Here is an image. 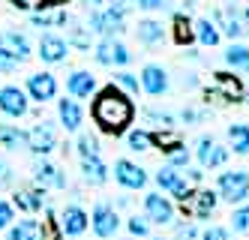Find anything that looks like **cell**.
Here are the masks:
<instances>
[{"label":"cell","mask_w":249,"mask_h":240,"mask_svg":"<svg viewBox=\"0 0 249 240\" xmlns=\"http://www.w3.org/2000/svg\"><path fill=\"white\" fill-rule=\"evenodd\" d=\"M90 114H93V120H96V126L102 129V132L120 135V132H126V129H129V123L135 117V105H132V99L123 93V90H117L114 84H108V87H102L99 93H96Z\"/></svg>","instance_id":"obj_1"},{"label":"cell","mask_w":249,"mask_h":240,"mask_svg":"<svg viewBox=\"0 0 249 240\" xmlns=\"http://www.w3.org/2000/svg\"><path fill=\"white\" fill-rule=\"evenodd\" d=\"M246 93V87L237 75H231V72H213V81L210 87H204V99L207 105H225V102H240Z\"/></svg>","instance_id":"obj_2"},{"label":"cell","mask_w":249,"mask_h":240,"mask_svg":"<svg viewBox=\"0 0 249 240\" xmlns=\"http://www.w3.org/2000/svg\"><path fill=\"white\" fill-rule=\"evenodd\" d=\"M216 195L228 204H243L249 198V171L246 168H231L216 177Z\"/></svg>","instance_id":"obj_3"},{"label":"cell","mask_w":249,"mask_h":240,"mask_svg":"<svg viewBox=\"0 0 249 240\" xmlns=\"http://www.w3.org/2000/svg\"><path fill=\"white\" fill-rule=\"evenodd\" d=\"M27 150L33 156H39L45 159L51 150H57V129L51 120H39L36 126H30L27 129Z\"/></svg>","instance_id":"obj_4"},{"label":"cell","mask_w":249,"mask_h":240,"mask_svg":"<svg viewBox=\"0 0 249 240\" xmlns=\"http://www.w3.org/2000/svg\"><path fill=\"white\" fill-rule=\"evenodd\" d=\"M153 180H156V186H159V189L168 192L174 201H180V204L192 195V186L186 183V177L177 171V168H171V165H162V168L153 174Z\"/></svg>","instance_id":"obj_5"},{"label":"cell","mask_w":249,"mask_h":240,"mask_svg":"<svg viewBox=\"0 0 249 240\" xmlns=\"http://www.w3.org/2000/svg\"><path fill=\"white\" fill-rule=\"evenodd\" d=\"M210 21L216 24V30H219V33L231 36V39H243V36H249V24L243 21L240 9H234V3L225 6V9H216V12L210 15Z\"/></svg>","instance_id":"obj_6"},{"label":"cell","mask_w":249,"mask_h":240,"mask_svg":"<svg viewBox=\"0 0 249 240\" xmlns=\"http://www.w3.org/2000/svg\"><path fill=\"white\" fill-rule=\"evenodd\" d=\"M90 228H93V234L102 237V240L114 237L117 228H120V216H117L114 204H108V201H99V204L93 207V213H90Z\"/></svg>","instance_id":"obj_7"},{"label":"cell","mask_w":249,"mask_h":240,"mask_svg":"<svg viewBox=\"0 0 249 240\" xmlns=\"http://www.w3.org/2000/svg\"><path fill=\"white\" fill-rule=\"evenodd\" d=\"M195 156H198L201 168H222L228 162V147H222L213 135H201L195 144Z\"/></svg>","instance_id":"obj_8"},{"label":"cell","mask_w":249,"mask_h":240,"mask_svg":"<svg viewBox=\"0 0 249 240\" xmlns=\"http://www.w3.org/2000/svg\"><path fill=\"white\" fill-rule=\"evenodd\" d=\"M123 21H126V18L114 15L111 9H93L90 21H87V30L102 36V39H114L117 33H123Z\"/></svg>","instance_id":"obj_9"},{"label":"cell","mask_w":249,"mask_h":240,"mask_svg":"<svg viewBox=\"0 0 249 240\" xmlns=\"http://www.w3.org/2000/svg\"><path fill=\"white\" fill-rule=\"evenodd\" d=\"M144 219L156 225H171L174 222V204L162 192H147L144 195Z\"/></svg>","instance_id":"obj_10"},{"label":"cell","mask_w":249,"mask_h":240,"mask_svg":"<svg viewBox=\"0 0 249 240\" xmlns=\"http://www.w3.org/2000/svg\"><path fill=\"white\" fill-rule=\"evenodd\" d=\"M27 99L33 102H48L57 96V78L51 75V72H33V75H27V87H24Z\"/></svg>","instance_id":"obj_11"},{"label":"cell","mask_w":249,"mask_h":240,"mask_svg":"<svg viewBox=\"0 0 249 240\" xmlns=\"http://www.w3.org/2000/svg\"><path fill=\"white\" fill-rule=\"evenodd\" d=\"M216 204H219L216 189H195L183 201V210H186V216H195V219H210L213 210H216Z\"/></svg>","instance_id":"obj_12"},{"label":"cell","mask_w":249,"mask_h":240,"mask_svg":"<svg viewBox=\"0 0 249 240\" xmlns=\"http://www.w3.org/2000/svg\"><path fill=\"white\" fill-rule=\"evenodd\" d=\"M0 111L9 117H24L30 111V99L18 84H6L0 87Z\"/></svg>","instance_id":"obj_13"},{"label":"cell","mask_w":249,"mask_h":240,"mask_svg":"<svg viewBox=\"0 0 249 240\" xmlns=\"http://www.w3.org/2000/svg\"><path fill=\"white\" fill-rule=\"evenodd\" d=\"M57 225H60L63 237H81L87 231V225H90V216H87V210H81L78 204H69V207L60 210Z\"/></svg>","instance_id":"obj_14"},{"label":"cell","mask_w":249,"mask_h":240,"mask_svg":"<svg viewBox=\"0 0 249 240\" xmlns=\"http://www.w3.org/2000/svg\"><path fill=\"white\" fill-rule=\"evenodd\" d=\"M114 180L123 189H144L147 186V171L141 165L129 162V159H117L114 162Z\"/></svg>","instance_id":"obj_15"},{"label":"cell","mask_w":249,"mask_h":240,"mask_svg":"<svg viewBox=\"0 0 249 240\" xmlns=\"http://www.w3.org/2000/svg\"><path fill=\"white\" fill-rule=\"evenodd\" d=\"M138 84H141V90H144L147 96H165V93H168V87H171L168 72H165L162 66H156V63H150V66L141 69Z\"/></svg>","instance_id":"obj_16"},{"label":"cell","mask_w":249,"mask_h":240,"mask_svg":"<svg viewBox=\"0 0 249 240\" xmlns=\"http://www.w3.org/2000/svg\"><path fill=\"white\" fill-rule=\"evenodd\" d=\"M33 180L42 189H66V174L60 171V165L48 162V159H36L33 165Z\"/></svg>","instance_id":"obj_17"},{"label":"cell","mask_w":249,"mask_h":240,"mask_svg":"<svg viewBox=\"0 0 249 240\" xmlns=\"http://www.w3.org/2000/svg\"><path fill=\"white\" fill-rule=\"evenodd\" d=\"M12 207H18L24 213H39V210L48 207V195H45L42 186H24L12 195Z\"/></svg>","instance_id":"obj_18"},{"label":"cell","mask_w":249,"mask_h":240,"mask_svg":"<svg viewBox=\"0 0 249 240\" xmlns=\"http://www.w3.org/2000/svg\"><path fill=\"white\" fill-rule=\"evenodd\" d=\"M39 57H42V63H63L66 60V54H69V45H66V39L63 36H57V33H45L42 39H39Z\"/></svg>","instance_id":"obj_19"},{"label":"cell","mask_w":249,"mask_h":240,"mask_svg":"<svg viewBox=\"0 0 249 240\" xmlns=\"http://www.w3.org/2000/svg\"><path fill=\"white\" fill-rule=\"evenodd\" d=\"M0 48L9 51L18 63H24L30 54H33L30 51V39H27L24 33H18V30H3V33H0Z\"/></svg>","instance_id":"obj_20"},{"label":"cell","mask_w":249,"mask_h":240,"mask_svg":"<svg viewBox=\"0 0 249 240\" xmlns=\"http://www.w3.org/2000/svg\"><path fill=\"white\" fill-rule=\"evenodd\" d=\"M66 90H69V96H75V99L93 96L96 93V75H90L87 69H75L72 75L66 78Z\"/></svg>","instance_id":"obj_21"},{"label":"cell","mask_w":249,"mask_h":240,"mask_svg":"<svg viewBox=\"0 0 249 240\" xmlns=\"http://www.w3.org/2000/svg\"><path fill=\"white\" fill-rule=\"evenodd\" d=\"M57 117H60V126L66 129V132H78L81 123H84V111H81V105L75 99H60L57 102Z\"/></svg>","instance_id":"obj_22"},{"label":"cell","mask_w":249,"mask_h":240,"mask_svg":"<svg viewBox=\"0 0 249 240\" xmlns=\"http://www.w3.org/2000/svg\"><path fill=\"white\" fill-rule=\"evenodd\" d=\"M81 177L90 186H102L108 180V165L102 162V156H87V159H81Z\"/></svg>","instance_id":"obj_23"},{"label":"cell","mask_w":249,"mask_h":240,"mask_svg":"<svg viewBox=\"0 0 249 240\" xmlns=\"http://www.w3.org/2000/svg\"><path fill=\"white\" fill-rule=\"evenodd\" d=\"M135 36H138V42H141V45H156V42H162V39H165V27H162V21L144 18V21H138Z\"/></svg>","instance_id":"obj_24"},{"label":"cell","mask_w":249,"mask_h":240,"mask_svg":"<svg viewBox=\"0 0 249 240\" xmlns=\"http://www.w3.org/2000/svg\"><path fill=\"white\" fill-rule=\"evenodd\" d=\"M225 63L234 69V72H249V45H243V42H231L228 48H225Z\"/></svg>","instance_id":"obj_25"},{"label":"cell","mask_w":249,"mask_h":240,"mask_svg":"<svg viewBox=\"0 0 249 240\" xmlns=\"http://www.w3.org/2000/svg\"><path fill=\"white\" fill-rule=\"evenodd\" d=\"M228 147L237 156L249 153V123H231L228 126Z\"/></svg>","instance_id":"obj_26"},{"label":"cell","mask_w":249,"mask_h":240,"mask_svg":"<svg viewBox=\"0 0 249 240\" xmlns=\"http://www.w3.org/2000/svg\"><path fill=\"white\" fill-rule=\"evenodd\" d=\"M192 33H195V39H198L204 48L219 45V39H222V33L216 30V24H213L210 18H201V21H195V24H192Z\"/></svg>","instance_id":"obj_27"},{"label":"cell","mask_w":249,"mask_h":240,"mask_svg":"<svg viewBox=\"0 0 249 240\" xmlns=\"http://www.w3.org/2000/svg\"><path fill=\"white\" fill-rule=\"evenodd\" d=\"M0 144L6 147V150H21V147H27V132L21 126H0Z\"/></svg>","instance_id":"obj_28"},{"label":"cell","mask_w":249,"mask_h":240,"mask_svg":"<svg viewBox=\"0 0 249 240\" xmlns=\"http://www.w3.org/2000/svg\"><path fill=\"white\" fill-rule=\"evenodd\" d=\"M9 240H42V228L36 219H21L18 225H9Z\"/></svg>","instance_id":"obj_29"},{"label":"cell","mask_w":249,"mask_h":240,"mask_svg":"<svg viewBox=\"0 0 249 240\" xmlns=\"http://www.w3.org/2000/svg\"><path fill=\"white\" fill-rule=\"evenodd\" d=\"M150 138H153V147H159L162 153H171L177 147H183L180 135H177L174 129H156V132H150Z\"/></svg>","instance_id":"obj_30"},{"label":"cell","mask_w":249,"mask_h":240,"mask_svg":"<svg viewBox=\"0 0 249 240\" xmlns=\"http://www.w3.org/2000/svg\"><path fill=\"white\" fill-rule=\"evenodd\" d=\"M174 42L177 45H192L195 42V33L186 15H174Z\"/></svg>","instance_id":"obj_31"},{"label":"cell","mask_w":249,"mask_h":240,"mask_svg":"<svg viewBox=\"0 0 249 240\" xmlns=\"http://www.w3.org/2000/svg\"><path fill=\"white\" fill-rule=\"evenodd\" d=\"M126 144H129V150L144 153V150L153 147V138H150L147 129H129V132H126Z\"/></svg>","instance_id":"obj_32"},{"label":"cell","mask_w":249,"mask_h":240,"mask_svg":"<svg viewBox=\"0 0 249 240\" xmlns=\"http://www.w3.org/2000/svg\"><path fill=\"white\" fill-rule=\"evenodd\" d=\"M114 87H117V90H123L126 96H135L138 90H141V84H138V75H132V72H126V69L114 72Z\"/></svg>","instance_id":"obj_33"},{"label":"cell","mask_w":249,"mask_h":240,"mask_svg":"<svg viewBox=\"0 0 249 240\" xmlns=\"http://www.w3.org/2000/svg\"><path fill=\"white\" fill-rule=\"evenodd\" d=\"M144 117H147L156 129H174V126H177V117H174L171 111H156V108H147Z\"/></svg>","instance_id":"obj_34"},{"label":"cell","mask_w":249,"mask_h":240,"mask_svg":"<svg viewBox=\"0 0 249 240\" xmlns=\"http://www.w3.org/2000/svg\"><path fill=\"white\" fill-rule=\"evenodd\" d=\"M39 228H42V240H60V237H63L57 219H54V213H51V207H45V219L39 222Z\"/></svg>","instance_id":"obj_35"},{"label":"cell","mask_w":249,"mask_h":240,"mask_svg":"<svg viewBox=\"0 0 249 240\" xmlns=\"http://www.w3.org/2000/svg\"><path fill=\"white\" fill-rule=\"evenodd\" d=\"M93 57H96V63H102V66H114V39H102V42L93 48Z\"/></svg>","instance_id":"obj_36"},{"label":"cell","mask_w":249,"mask_h":240,"mask_svg":"<svg viewBox=\"0 0 249 240\" xmlns=\"http://www.w3.org/2000/svg\"><path fill=\"white\" fill-rule=\"evenodd\" d=\"M231 228H234V234H249V204H240L231 213Z\"/></svg>","instance_id":"obj_37"},{"label":"cell","mask_w":249,"mask_h":240,"mask_svg":"<svg viewBox=\"0 0 249 240\" xmlns=\"http://www.w3.org/2000/svg\"><path fill=\"white\" fill-rule=\"evenodd\" d=\"M78 153H81V159H87V156H99V141L93 138V135H78Z\"/></svg>","instance_id":"obj_38"},{"label":"cell","mask_w":249,"mask_h":240,"mask_svg":"<svg viewBox=\"0 0 249 240\" xmlns=\"http://www.w3.org/2000/svg\"><path fill=\"white\" fill-rule=\"evenodd\" d=\"M126 228H129V234H132V237H147V231H150V222H147L144 216H129Z\"/></svg>","instance_id":"obj_39"},{"label":"cell","mask_w":249,"mask_h":240,"mask_svg":"<svg viewBox=\"0 0 249 240\" xmlns=\"http://www.w3.org/2000/svg\"><path fill=\"white\" fill-rule=\"evenodd\" d=\"M165 159H168L171 168H189V153H186V147H177V150L165 153Z\"/></svg>","instance_id":"obj_40"},{"label":"cell","mask_w":249,"mask_h":240,"mask_svg":"<svg viewBox=\"0 0 249 240\" xmlns=\"http://www.w3.org/2000/svg\"><path fill=\"white\" fill-rule=\"evenodd\" d=\"M207 117V111H204V108H183V111L180 114H177V120H180V123H201Z\"/></svg>","instance_id":"obj_41"},{"label":"cell","mask_w":249,"mask_h":240,"mask_svg":"<svg viewBox=\"0 0 249 240\" xmlns=\"http://www.w3.org/2000/svg\"><path fill=\"white\" fill-rule=\"evenodd\" d=\"M12 219H15V207L9 201H0V231H6L12 225Z\"/></svg>","instance_id":"obj_42"},{"label":"cell","mask_w":249,"mask_h":240,"mask_svg":"<svg viewBox=\"0 0 249 240\" xmlns=\"http://www.w3.org/2000/svg\"><path fill=\"white\" fill-rule=\"evenodd\" d=\"M129 60H132V51L123 45V42H117V39H114V66H126Z\"/></svg>","instance_id":"obj_43"},{"label":"cell","mask_w":249,"mask_h":240,"mask_svg":"<svg viewBox=\"0 0 249 240\" xmlns=\"http://www.w3.org/2000/svg\"><path fill=\"white\" fill-rule=\"evenodd\" d=\"M198 240H231V237H228V228H222V225H210V228L201 231Z\"/></svg>","instance_id":"obj_44"},{"label":"cell","mask_w":249,"mask_h":240,"mask_svg":"<svg viewBox=\"0 0 249 240\" xmlns=\"http://www.w3.org/2000/svg\"><path fill=\"white\" fill-rule=\"evenodd\" d=\"M132 6H135V0H111V3H108V9L114 15H120V18H126L132 12Z\"/></svg>","instance_id":"obj_45"},{"label":"cell","mask_w":249,"mask_h":240,"mask_svg":"<svg viewBox=\"0 0 249 240\" xmlns=\"http://www.w3.org/2000/svg\"><path fill=\"white\" fill-rule=\"evenodd\" d=\"M15 69H18V60H15L9 51L0 48V72H15Z\"/></svg>","instance_id":"obj_46"},{"label":"cell","mask_w":249,"mask_h":240,"mask_svg":"<svg viewBox=\"0 0 249 240\" xmlns=\"http://www.w3.org/2000/svg\"><path fill=\"white\" fill-rule=\"evenodd\" d=\"M201 234H198V228H195L192 222H186V225H177V240H198Z\"/></svg>","instance_id":"obj_47"},{"label":"cell","mask_w":249,"mask_h":240,"mask_svg":"<svg viewBox=\"0 0 249 240\" xmlns=\"http://www.w3.org/2000/svg\"><path fill=\"white\" fill-rule=\"evenodd\" d=\"M15 180V171H12V165L6 159H0V186H9V183Z\"/></svg>","instance_id":"obj_48"},{"label":"cell","mask_w":249,"mask_h":240,"mask_svg":"<svg viewBox=\"0 0 249 240\" xmlns=\"http://www.w3.org/2000/svg\"><path fill=\"white\" fill-rule=\"evenodd\" d=\"M30 21L36 24V27H51V24H54V15H48V12H33Z\"/></svg>","instance_id":"obj_49"},{"label":"cell","mask_w":249,"mask_h":240,"mask_svg":"<svg viewBox=\"0 0 249 240\" xmlns=\"http://www.w3.org/2000/svg\"><path fill=\"white\" fill-rule=\"evenodd\" d=\"M135 6L153 12V9H162V6H165V0H135Z\"/></svg>","instance_id":"obj_50"},{"label":"cell","mask_w":249,"mask_h":240,"mask_svg":"<svg viewBox=\"0 0 249 240\" xmlns=\"http://www.w3.org/2000/svg\"><path fill=\"white\" fill-rule=\"evenodd\" d=\"M12 6H18V9H39L42 0H12Z\"/></svg>","instance_id":"obj_51"},{"label":"cell","mask_w":249,"mask_h":240,"mask_svg":"<svg viewBox=\"0 0 249 240\" xmlns=\"http://www.w3.org/2000/svg\"><path fill=\"white\" fill-rule=\"evenodd\" d=\"M198 180H201L198 168H186V183H189V186H192V183H198Z\"/></svg>","instance_id":"obj_52"},{"label":"cell","mask_w":249,"mask_h":240,"mask_svg":"<svg viewBox=\"0 0 249 240\" xmlns=\"http://www.w3.org/2000/svg\"><path fill=\"white\" fill-rule=\"evenodd\" d=\"M174 3H177V15H183V12H189L195 3H192V0H174Z\"/></svg>","instance_id":"obj_53"},{"label":"cell","mask_w":249,"mask_h":240,"mask_svg":"<svg viewBox=\"0 0 249 240\" xmlns=\"http://www.w3.org/2000/svg\"><path fill=\"white\" fill-rule=\"evenodd\" d=\"M60 3H69V0H42V6H60Z\"/></svg>","instance_id":"obj_54"},{"label":"cell","mask_w":249,"mask_h":240,"mask_svg":"<svg viewBox=\"0 0 249 240\" xmlns=\"http://www.w3.org/2000/svg\"><path fill=\"white\" fill-rule=\"evenodd\" d=\"M84 3H87V6H93V9H99V6L105 3V0H84Z\"/></svg>","instance_id":"obj_55"},{"label":"cell","mask_w":249,"mask_h":240,"mask_svg":"<svg viewBox=\"0 0 249 240\" xmlns=\"http://www.w3.org/2000/svg\"><path fill=\"white\" fill-rule=\"evenodd\" d=\"M150 240H165V237H150Z\"/></svg>","instance_id":"obj_56"},{"label":"cell","mask_w":249,"mask_h":240,"mask_svg":"<svg viewBox=\"0 0 249 240\" xmlns=\"http://www.w3.org/2000/svg\"><path fill=\"white\" fill-rule=\"evenodd\" d=\"M246 87H249V84H246Z\"/></svg>","instance_id":"obj_57"}]
</instances>
